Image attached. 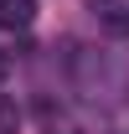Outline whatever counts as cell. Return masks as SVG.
I'll list each match as a JSON object with an SVG mask.
<instances>
[{
  "label": "cell",
  "instance_id": "6da1fadb",
  "mask_svg": "<svg viewBox=\"0 0 129 134\" xmlns=\"http://www.w3.org/2000/svg\"><path fill=\"white\" fill-rule=\"evenodd\" d=\"M0 26H31V0H0Z\"/></svg>",
  "mask_w": 129,
  "mask_h": 134
},
{
  "label": "cell",
  "instance_id": "7a4b0ae2",
  "mask_svg": "<svg viewBox=\"0 0 129 134\" xmlns=\"http://www.w3.org/2000/svg\"><path fill=\"white\" fill-rule=\"evenodd\" d=\"M16 129H21V108L10 93H0V134H16Z\"/></svg>",
  "mask_w": 129,
  "mask_h": 134
},
{
  "label": "cell",
  "instance_id": "3957f363",
  "mask_svg": "<svg viewBox=\"0 0 129 134\" xmlns=\"http://www.w3.org/2000/svg\"><path fill=\"white\" fill-rule=\"evenodd\" d=\"M93 10H103V21H109L114 31H129V16L119 10V0H93Z\"/></svg>",
  "mask_w": 129,
  "mask_h": 134
}]
</instances>
